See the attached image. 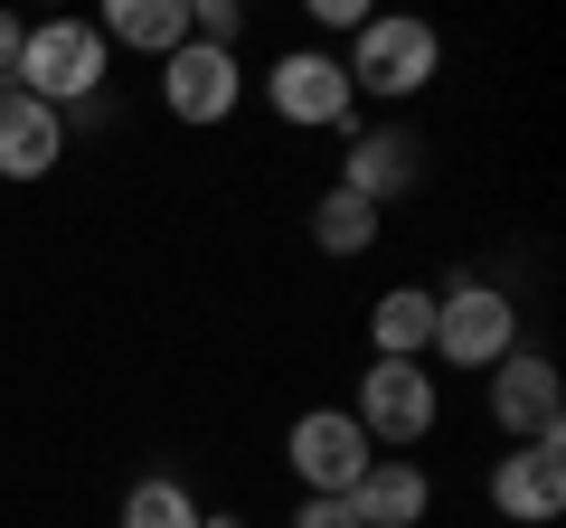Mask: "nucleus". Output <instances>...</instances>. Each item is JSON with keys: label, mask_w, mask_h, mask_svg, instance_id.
I'll return each instance as SVG.
<instances>
[{"label": "nucleus", "mask_w": 566, "mask_h": 528, "mask_svg": "<svg viewBox=\"0 0 566 528\" xmlns=\"http://www.w3.org/2000/svg\"><path fill=\"white\" fill-rule=\"evenodd\" d=\"M340 76H349V95H368V104H416L424 85L444 76V39H434V20H416V10H368V29L349 39Z\"/></svg>", "instance_id": "f257e3e1"}, {"label": "nucleus", "mask_w": 566, "mask_h": 528, "mask_svg": "<svg viewBox=\"0 0 566 528\" xmlns=\"http://www.w3.org/2000/svg\"><path fill=\"white\" fill-rule=\"evenodd\" d=\"M520 349V303L482 274H453L434 293V340H424V368H453V378H491V368Z\"/></svg>", "instance_id": "f03ea898"}, {"label": "nucleus", "mask_w": 566, "mask_h": 528, "mask_svg": "<svg viewBox=\"0 0 566 528\" xmlns=\"http://www.w3.org/2000/svg\"><path fill=\"white\" fill-rule=\"evenodd\" d=\"M104 76H114V47L95 39V20H29L20 66H10V95H39V104H57V114H76V104L104 95Z\"/></svg>", "instance_id": "7ed1b4c3"}, {"label": "nucleus", "mask_w": 566, "mask_h": 528, "mask_svg": "<svg viewBox=\"0 0 566 528\" xmlns=\"http://www.w3.org/2000/svg\"><path fill=\"white\" fill-rule=\"evenodd\" d=\"M359 434L378 453H416V444H434V425H444V378L424 359H368L359 368Z\"/></svg>", "instance_id": "20e7f679"}, {"label": "nucleus", "mask_w": 566, "mask_h": 528, "mask_svg": "<svg viewBox=\"0 0 566 528\" xmlns=\"http://www.w3.org/2000/svg\"><path fill=\"white\" fill-rule=\"evenodd\" d=\"M283 463H293L303 500H349L359 472L378 463V444L359 434V415H349V406H303L293 425H283Z\"/></svg>", "instance_id": "39448f33"}, {"label": "nucleus", "mask_w": 566, "mask_h": 528, "mask_svg": "<svg viewBox=\"0 0 566 528\" xmlns=\"http://www.w3.org/2000/svg\"><path fill=\"white\" fill-rule=\"evenodd\" d=\"M264 114L293 123V133H349V123H359V95H349V76H340L331 47H283V57L264 66Z\"/></svg>", "instance_id": "423d86ee"}, {"label": "nucleus", "mask_w": 566, "mask_h": 528, "mask_svg": "<svg viewBox=\"0 0 566 528\" xmlns=\"http://www.w3.org/2000/svg\"><path fill=\"white\" fill-rule=\"evenodd\" d=\"M482 406H491V425H501V444L566 434V378H557V359L520 340V349H510V359L482 378Z\"/></svg>", "instance_id": "0eeeda50"}, {"label": "nucleus", "mask_w": 566, "mask_h": 528, "mask_svg": "<svg viewBox=\"0 0 566 528\" xmlns=\"http://www.w3.org/2000/svg\"><path fill=\"white\" fill-rule=\"evenodd\" d=\"M331 189H349V199H368L387 218L397 199H416V189H424V142L406 133V123H349L340 180H331Z\"/></svg>", "instance_id": "6e6552de"}, {"label": "nucleus", "mask_w": 566, "mask_h": 528, "mask_svg": "<svg viewBox=\"0 0 566 528\" xmlns=\"http://www.w3.org/2000/svg\"><path fill=\"white\" fill-rule=\"evenodd\" d=\"M491 519L510 528H557L566 519V434H538V444H510L491 463Z\"/></svg>", "instance_id": "1a4fd4ad"}, {"label": "nucleus", "mask_w": 566, "mask_h": 528, "mask_svg": "<svg viewBox=\"0 0 566 528\" xmlns=\"http://www.w3.org/2000/svg\"><path fill=\"white\" fill-rule=\"evenodd\" d=\"M237 104H245V57L199 47V39H189L180 57H161V114H170V123L218 133V123H237Z\"/></svg>", "instance_id": "9d476101"}, {"label": "nucleus", "mask_w": 566, "mask_h": 528, "mask_svg": "<svg viewBox=\"0 0 566 528\" xmlns=\"http://www.w3.org/2000/svg\"><path fill=\"white\" fill-rule=\"evenodd\" d=\"M66 151H76V142H66V114H57V104L10 95V85H0V180L29 189V180H48Z\"/></svg>", "instance_id": "9b49d317"}, {"label": "nucleus", "mask_w": 566, "mask_h": 528, "mask_svg": "<svg viewBox=\"0 0 566 528\" xmlns=\"http://www.w3.org/2000/svg\"><path fill=\"white\" fill-rule=\"evenodd\" d=\"M349 519L359 528H424L434 519V482H424L416 453H378V463L359 472V490H349Z\"/></svg>", "instance_id": "f8f14e48"}, {"label": "nucleus", "mask_w": 566, "mask_h": 528, "mask_svg": "<svg viewBox=\"0 0 566 528\" xmlns=\"http://www.w3.org/2000/svg\"><path fill=\"white\" fill-rule=\"evenodd\" d=\"M95 39L161 66V57H180V47H189V0H104V10H95Z\"/></svg>", "instance_id": "ddd939ff"}, {"label": "nucleus", "mask_w": 566, "mask_h": 528, "mask_svg": "<svg viewBox=\"0 0 566 528\" xmlns=\"http://www.w3.org/2000/svg\"><path fill=\"white\" fill-rule=\"evenodd\" d=\"M434 340V284H387L368 303V359H424Z\"/></svg>", "instance_id": "4468645a"}, {"label": "nucleus", "mask_w": 566, "mask_h": 528, "mask_svg": "<svg viewBox=\"0 0 566 528\" xmlns=\"http://www.w3.org/2000/svg\"><path fill=\"white\" fill-rule=\"evenodd\" d=\"M387 236V218L368 199H349V189H322V199H312V245H322L331 264H349V255H368V245Z\"/></svg>", "instance_id": "2eb2a0df"}, {"label": "nucleus", "mask_w": 566, "mask_h": 528, "mask_svg": "<svg viewBox=\"0 0 566 528\" xmlns=\"http://www.w3.org/2000/svg\"><path fill=\"white\" fill-rule=\"evenodd\" d=\"M114 528H199V490H189L180 472H142V482L123 490Z\"/></svg>", "instance_id": "dca6fc26"}, {"label": "nucleus", "mask_w": 566, "mask_h": 528, "mask_svg": "<svg viewBox=\"0 0 566 528\" xmlns=\"http://www.w3.org/2000/svg\"><path fill=\"white\" fill-rule=\"evenodd\" d=\"M189 39L237 57V47H245V0H189Z\"/></svg>", "instance_id": "f3484780"}, {"label": "nucleus", "mask_w": 566, "mask_h": 528, "mask_svg": "<svg viewBox=\"0 0 566 528\" xmlns=\"http://www.w3.org/2000/svg\"><path fill=\"white\" fill-rule=\"evenodd\" d=\"M312 29H322V39H359L368 10H359V0H312Z\"/></svg>", "instance_id": "a211bd4d"}, {"label": "nucleus", "mask_w": 566, "mask_h": 528, "mask_svg": "<svg viewBox=\"0 0 566 528\" xmlns=\"http://www.w3.org/2000/svg\"><path fill=\"white\" fill-rule=\"evenodd\" d=\"M283 528H359V519H349V500H303Z\"/></svg>", "instance_id": "6ab92c4d"}, {"label": "nucleus", "mask_w": 566, "mask_h": 528, "mask_svg": "<svg viewBox=\"0 0 566 528\" xmlns=\"http://www.w3.org/2000/svg\"><path fill=\"white\" fill-rule=\"evenodd\" d=\"M76 133H114V95H95V104H76V114H66V142H76Z\"/></svg>", "instance_id": "aec40b11"}, {"label": "nucleus", "mask_w": 566, "mask_h": 528, "mask_svg": "<svg viewBox=\"0 0 566 528\" xmlns=\"http://www.w3.org/2000/svg\"><path fill=\"white\" fill-rule=\"evenodd\" d=\"M20 39H29V20H10V10H0V85H10V66H20Z\"/></svg>", "instance_id": "412c9836"}, {"label": "nucleus", "mask_w": 566, "mask_h": 528, "mask_svg": "<svg viewBox=\"0 0 566 528\" xmlns=\"http://www.w3.org/2000/svg\"><path fill=\"white\" fill-rule=\"evenodd\" d=\"M199 528H245V519H237V509H199Z\"/></svg>", "instance_id": "4be33fe9"}]
</instances>
